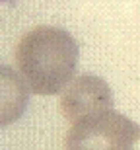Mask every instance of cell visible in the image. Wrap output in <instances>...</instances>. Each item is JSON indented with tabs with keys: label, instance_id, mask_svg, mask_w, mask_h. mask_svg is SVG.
<instances>
[{
	"label": "cell",
	"instance_id": "2",
	"mask_svg": "<svg viewBox=\"0 0 140 150\" xmlns=\"http://www.w3.org/2000/svg\"><path fill=\"white\" fill-rule=\"evenodd\" d=\"M64 150H140V125L109 109L72 123Z\"/></svg>",
	"mask_w": 140,
	"mask_h": 150
},
{
	"label": "cell",
	"instance_id": "1",
	"mask_svg": "<svg viewBox=\"0 0 140 150\" xmlns=\"http://www.w3.org/2000/svg\"><path fill=\"white\" fill-rule=\"evenodd\" d=\"M80 47L66 29L39 25L20 39L16 67L33 94H62L74 80Z\"/></svg>",
	"mask_w": 140,
	"mask_h": 150
},
{
	"label": "cell",
	"instance_id": "3",
	"mask_svg": "<svg viewBox=\"0 0 140 150\" xmlns=\"http://www.w3.org/2000/svg\"><path fill=\"white\" fill-rule=\"evenodd\" d=\"M115 105L113 90L101 76L91 72H82L74 76L64 92L61 94V107L62 115L70 123H76L88 115L101 111H109Z\"/></svg>",
	"mask_w": 140,
	"mask_h": 150
}]
</instances>
